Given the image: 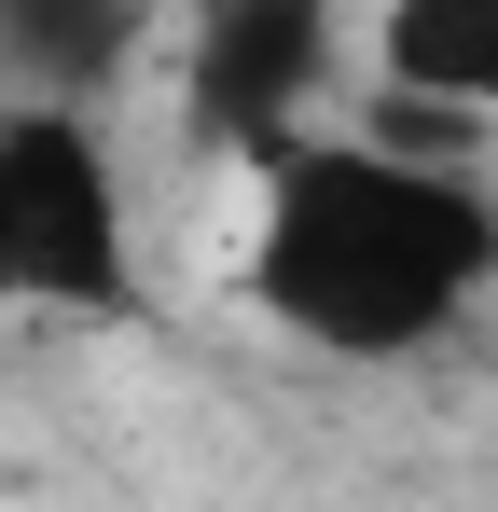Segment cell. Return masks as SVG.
Masks as SVG:
<instances>
[{
	"label": "cell",
	"instance_id": "6da1fadb",
	"mask_svg": "<svg viewBox=\"0 0 498 512\" xmlns=\"http://www.w3.org/2000/svg\"><path fill=\"white\" fill-rule=\"evenodd\" d=\"M249 222H236V291L249 319L319 346L346 374H402L498 291V180L471 153H415L388 125H305L249 153Z\"/></svg>",
	"mask_w": 498,
	"mask_h": 512
},
{
	"label": "cell",
	"instance_id": "5b68a950",
	"mask_svg": "<svg viewBox=\"0 0 498 512\" xmlns=\"http://www.w3.org/2000/svg\"><path fill=\"white\" fill-rule=\"evenodd\" d=\"M153 0H0V97H97L139 70Z\"/></svg>",
	"mask_w": 498,
	"mask_h": 512
},
{
	"label": "cell",
	"instance_id": "7a4b0ae2",
	"mask_svg": "<svg viewBox=\"0 0 498 512\" xmlns=\"http://www.w3.org/2000/svg\"><path fill=\"white\" fill-rule=\"evenodd\" d=\"M139 208L83 97H0V319H125Z\"/></svg>",
	"mask_w": 498,
	"mask_h": 512
},
{
	"label": "cell",
	"instance_id": "3957f363",
	"mask_svg": "<svg viewBox=\"0 0 498 512\" xmlns=\"http://www.w3.org/2000/svg\"><path fill=\"white\" fill-rule=\"evenodd\" d=\"M346 0H180V139L194 153H277L332 111Z\"/></svg>",
	"mask_w": 498,
	"mask_h": 512
},
{
	"label": "cell",
	"instance_id": "277c9868",
	"mask_svg": "<svg viewBox=\"0 0 498 512\" xmlns=\"http://www.w3.org/2000/svg\"><path fill=\"white\" fill-rule=\"evenodd\" d=\"M374 111L415 153H485L498 139V0H374L360 14Z\"/></svg>",
	"mask_w": 498,
	"mask_h": 512
}]
</instances>
